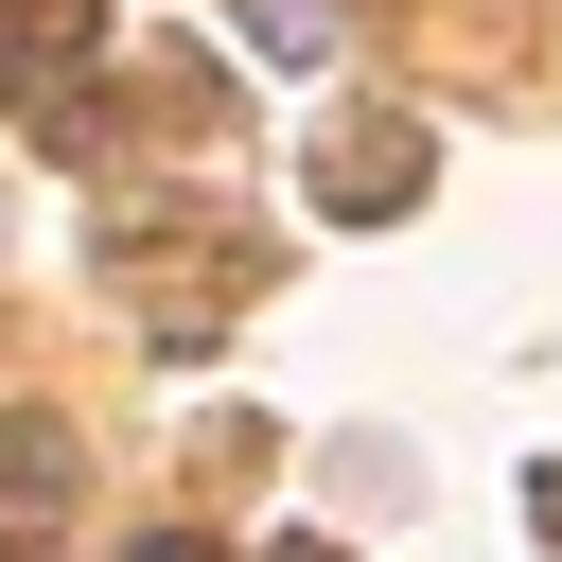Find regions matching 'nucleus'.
<instances>
[{
  "instance_id": "f257e3e1",
  "label": "nucleus",
  "mask_w": 562,
  "mask_h": 562,
  "mask_svg": "<svg viewBox=\"0 0 562 562\" xmlns=\"http://www.w3.org/2000/svg\"><path fill=\"white\" fill-rule=\"evenodd\" d=\"M404 193H422V123H404V105H351V123L316 140V211H351V228H386Z\"/></svg>"
},
{
  "instance_id": "f03ea898",
  "label": "nucleus",
  "mask_w": 562,
  "mask_h": 562,
  "mask_svg": "<svg viewBox=\"0 0 562 562\" xmlns=\"http://www.w3.org/2000/svg\"><path fill=\"white\" fill-rule=\"evenodd\" d=\"M88 35H105L88 0H0V88H70V70H88Z\"/></svg>"
},
{
  "instance_id": "7ed1b4c3",
  "label": "nucleus",
  "mask_w": 562,
  "mask_h": 562,
  "mask_svg": "<svg viewBox=\"0 0 562 562\" xmlns=\"http://www.w3.org/2000/svg\"><path fill=\"white\" fill-rule=\"evenodd\" d=\"M53 509H70V439H53V422H0V527L35 544Z\"/></svg>"
},
{
  "instance_id": "20e7f679",
  "label": "nucleus",
  "mask_w": 562,
  "mask_h": 562,
  "mask_svg": "<svg viewBox=\"0 0 562 562\" xmlns=\"http://www.w3.org/2000/svg\"><path fill=\"white\" fill-rule=\"evenodd\" d=\"M140 562H211V544H140Z\"/></svg>"
},
{
  "instance_id": "39448f33",
  "label": "nucleus",
  "mask_w": 562,
  "mask_h": 562,
  "mask_svg": "<svg viewBox=\"0 0 562 562\" xmlns=\"http://www.w3.org/2000/svg\"><path fill=\"white\" fill-rule=\"evenodd\" d=\"M281 562H334V544H281Z\"/></svg>"
}]
</instances>
